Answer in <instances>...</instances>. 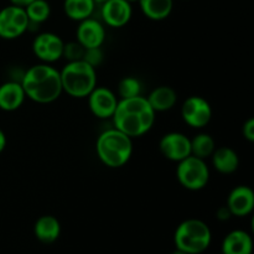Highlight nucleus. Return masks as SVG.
Wrapping results in <instances>:
<instances>
[{"mask_svg": "<svg viewBox=\"0 0 254 254\" xmlns=\"http://www.w3.org/2000/svg\"><path fill=\"white\" fill-rule=\"evenodd\" d=\"M159 150L168 160L179 163L191 155L190 138L180 131H170L161 136Z\"/></svg>", "mask_w": 254, "mask_h": 254, "instance_id": "10", "label": "nucleus"}, {"mask_svg": "<svg viewBox=\"0 0 254 254\" xmlns=\"http://www.w3.org/2000/svg\"><path fill=\"white\" fill-rule=\"evenodd\" d=\"M103 52H102L101 47H94V49L84 50V55L82 60L88 64H91L92 67L97 68L103 62Z\"/></svg>", "mask_w": 254, "mask_h": 254, "instance_id": "26", "label": "nucleus"}, {"mask_svg": "<svg viewBox=\"0 0 254 254\" xmlns=\"http://www.w3.org/2000/svg\"><path fill=\"white\" fill-rule=\"evenodd\" d=\"M6 143H7L6 135H5L4 131L0 129V153H2V151H4V149L6 148Z\"/></svg>", "mask_w": 254, "mask_h": 254, "instance_id": "30", "label": "nucleus"}, {"mask_svg": "<svg viewBox=\"0 0 254 254\" xmlns=\"http://www.w3.org/2000/svg\"><path fill=\"white\" fill-rule=\"evenodd\" d=\"M104 1H107V0H94V2H96V4H99V5H101L102 2H104Z\"/></svg>", "mask_w": 254, "mask_h": 254, "instance_id": "32", "label": "nucleus"}, {"mask_svg": "<svg viewBox=\"0 0 254 254\" xmlns=\"http://www.w3.org/2000/svg\"><path fill=\"white\" fill-rule=\"evenodd\" d=\"M25 92L17 81H7L0 84V109L5 112L17 111L25 102Z\"/></svg>", "mask_w": 254, "mask_h": 254, "instance_id": "15", "label": "nucleus"}, {"mask_svg": "<svg viewBox=\"0 0 254 254\" xmlns=\"http://www.w3.org/2000/svg\"><path fill=\"white\" fill-rule=\"evenodd\" d=\"M84 47L82 46L79 42L71 41L64 44V52H62V57L67 60V62H73V61H81L83 59L84 55Z\"/></svg>", "mask_w": 254, "mask_h": 254, "instance_id": "25", "label": "nucleus"}, {"mask_svg": "<svg viewBox=\"0 0 254 254\" xmlns=\"http://www.w3.org/2000/svg\"><path fill=\"white\" fill-rule=\"evenodd\" d=\"M191 155L202 160L211 158L216 149V141L208 133H198L190 139Z\"/></svg>", "mask_w": 254, "mask_h": 254, "instance_id": "22", "label": "nucleus"}, {"mask_svg": "<svg viewBox=\"0 0 254 254\" xmlns=\"http://www.w3.org/2000/svg\"><path fill=\"white\" fill-rule=\"evenodd\" d=\"M252 237L242 230L230 232L222 242V254H252Z\"/></svg>", "mask_w": 254, "mask_h": 254, "instance_id": "17", "label": "nucleus"}, {"mask_svg": "<svg viewBox=\"0 0 254 254\" xmlns=\"http://www.w3.org/2000/svg\"><path fill=\"white\" fill-rule=\"evenodd\" d=\"M94 0H64V11L72 21H82L92 17L96 10Z\"/></svg>", "mask_w": 254, "mask_h": 254, "instance_id": "21", "label": "nucleus"}, {"mask_svg": "<svg viewBox=\"0 0 254 254\" xmlns=\"http://www.w3.org/2000/svg\"><path fill=\"white\" fill-rule=\"evenodd\" d=\"M118 96L119 99L133 98V97L141 96L140 81L133 76L122 78L118 83Z\"/></svg>", "mask_w": 254, "mask_h": 254, "instance_id": "24", "label": "nucleus"}, {"mask_svg": "<svg viewBox=\"0 0 254 254\" xmlns=\"http://www.w3.org/2000/svg\"><path fill=\"white\" fill-rule=\"evenodd\" d=\"M211 161L217 173L222 175H231L236 173L240 166L238 154L230 146H221L216 148L211 155Z\"/></svg>", "mask_w": 254, "mask_h": 254, "instance_id": "16", "label": "nucleus"}, {"mask_svg": "<svg viewBox=\"0 0 254 254\" xmlns=\"http://www.w3.org/2000/svg\"><path fill=\"white\" fill-rule=\"evenodd\" d=\"M24 9L26 11L30 25L42 24L47 21L51 15V6L47 0H34Z\"/></svg>", "mask_w": 254, "mask_h": 254, "instance_id": "23", "label": "nucleus"}, {"mask_svg": "<svg viewBox=\"0 0 254 254\" xmlns=\"http://www.w3.org/2000/svg\"><path fill=\"white\" fill-rule=\"evenodd\" d=\"M133 7L126 0H107L101 4V17L104 24L113 29L126 26L131 19Z\"/></svg>", "mask_w": 254, "mask_h": 254, "instance_id": "12", "label": "nucleus"}, {"mask_svg": "<svg viewBox=\"0 0 254 254\" xmlns=\"http://www.w3.org/2000/svg\"><path fill=\"white\" fill-rule=\"evenodd\" d=\"M91 113L99 119H109L113 117L118 106V97L108 87H98L87 96Z\"/></svg>", "mask_w": 254, "mask_h": 254, "instance_id": "11", "label": "nucleus"}, {"mask_svg": "<svg viewBox=\"0 0 254 254\" xmlns=\"http://www.w3.org/2000/svg\"><path fill=\"white\" fill-rule=\"evenodd\" d=\"M228 210L236 217H246L254 208V192L250 186L240 185L232 189L227 197Z\"/></svg>", "mask_w": 254, "mask_h": 254, "instance_id": "14", "label": "nucleus"}, {"mask_svg": "<svg viewBox=\"0 0 254 254\" xmlns=\"http://www.w3.org/2000/svg\"><path fill=\"white\" fill-rule=\"evenodd\" d=\"M29 30V19L24 7L7 5L0 10V37L15 40Z\"/></svg>", "mask_w": 254, "mask_h": 254, "instance_id": "7", "label": "nucleus"}, {"mask_svg": "<svg viewBox=\"0 0 254 254\" xmlns=\"http://www.w3.org/2000/svg\"><path fill=\"white\" fill-rule=\"evenodd\" d=\"M62 92L73 98H87L97 86L96 68L81 61L67 62L60 71Z\"/></svg>", "mask_w": 254, "mask_h": 254, "instance_id": "4", "label": "nucleus"}, {"mask_svg": "<svg viewBox=\"0 0 254 254\" xmlns=\"http://www.w3.org/2000/svg\"><path fill=\"white\" fill-rule=\"evenodd\" d=\"M138 4L144 16L153 21L168 19L174 9V0H138Z\"/></svg>", "mask_w": 254, "mask_h": 254, "instance_id": "20", "label": "nucleus"}, {"mask_svg": "<svg viewBox=\"0 0 254 254\" xmlns=\"http://www.w3.org/2000/svg\"><path fill=\"white\" fill-rule=\"evenodd\" d=\"M126 1L130 2V4H133V2H138V0H126Z\"/></svg>", "mask_w": 254, "mask_h": 254, "instance_id": "33", "label": "nucleus"}, {"mask_svg": "<svg viewBox=\"0 0 254 254\" xmlns=\"http://www.w3.org/2000/svg\"><path fill=\"white\" fill-rule=\"evenodd\" d=\"M170 254H186L185 252H183V251H179V250H176V251H174L173 253H170Z\"/></svg>", "mask_w": 254, "mask_h": 254, "instance_id": "31", "label": "nucleus"}, {"mask_svg": "<svg viewBox=\"0 0 254 254\" xmlns=\"http://www.w3.org/2000/svg\"><path fill=\"white\" fill-rule=\"evenodd\" d=\"M34 233L42 243H54L61 233V225L59 220L51 215H45L37 218L34 226Z\"/></svg>", "mask_w": 254, "mask_h": 254, "instance_id": "19", "label": "nucleus"}, {"mask_svg": "<svg viewBox=\"0 0 254 254\" xmlns=\"http://www.w3.org/2000/svg\"><path fill=\"white\" fill-rule=\"evenodd\" d=\"M11 5H16L20 7H26L30 2H32L34 0H9Z\"/></svg>", "mask_w": 254, "mask_h": 254, "instance_id": "29", "label": "nucleus"}, {"mask_svg": "<svg viewBox=\"0 0 254 254\" xmlns=\"http://www.w3.org/2000/svg\"><path fill=\"white\" fill-rule=\"evenodd\" d=\"M232 217V213H231V211L228 210L227 206H223V207L218 208L217 211V218L220 221H228L230 218Z\"/></svg>", "mask_w": 254, "mask_h": 254, "instance_id": "28", "label": "nucleus"}, {"mask_svg": "<svg viewBox=\"0 0 254 254\" xmlns=\"http://www.w3.org/2000/svg\"><path fill=\"white\" fill-rule=\"evenodd\" d=\"M26 98L39 104H49L59 99L62 93L60 71L49 64L29 67L20 79Z\"/></svg>", "mask_w": 254, "mask_h": 254, "instance_id": "2", "label": "nucleus"}, {"mask_svg": "<svg viewBox=\"0 0 254 254\" xmlns=\"http://www.w3.org/2000/svg\"><path fill=\"white\" fill-rule=\"evenodd\" d=\"M76 41L84 49L102 47L106 41V27L99 20L88 17L78 22L76 30Z\"/></svg>", "mask_w": 254, "mask_h": 254, "instance_id": "13", "label": "nucleus"}, {"mask_svg": "<svg viewBox=\"0 0 254 254\" xmlns=\"http://www.w3.org/2000/svg\"><path fill=\"white\" fill-rule=\"evenodd\" d=\"M181 117L190 128L202 129L212 118V107L202 97L190 96L183 103Z\"/></svg>", "mask_w": 254, "mask_h": 254, "instance_id": "8", "label": "nucleus"}, {"mask_svg": "<svg viewBox=\"0 0 254 254\" xmlns=\"http://www.w3.org/2000/svg\"><path fill=\"white\" fill-rule=\"evenodd\" d=\"M145 98L155 113L168 112L175 107L178 102V93L169 86H159L154 88Z\"/></svg>", "mask_w": 254, "mask_h": 254, "instance_id": "18", "label": "nucleus"}, {"mask_svg": "<svg viewBox=\"0 0 254 254\" xmlns=\"http://www.w3.org/2000/svg\"><path fill=\"white\" fill-rule=\"evenodd\" d=\"M242 134L245 136L246 140H248L250 143L254 141V119L248 118L247 121L243 123L242 127Z\"/></svg>", "mask_w": 254, "mask_h": 254, "instance_id": "27", "label": "nucleus"}, {"mask_svg": "<svg viewBox=\"0 0 254 254\" xmlns=\"http://www.w3.org/2000/svg\"><path fill=\"white\" fill-rule=\"evenodd\" d=\"M114 128L123 131L131 139L143 136L155 123V112L148 103L145 97L119 99L113 117Z\"/></svg>", "mask_w": 254, "mask_h": 254, "instance_id": "1", "label": "nucleus"}, {"mask_svg": "<svg viewBox=\"0 0 254 254\" xmlns=\"http://www.w3.org/2000/svg\"><path fill=\"white\" fill-rule=\"evenodd\" d=\"M64 42L54 32H41L34 39L31 45L32 52L42 64H54L62 59Z\"/></svg>", "mask_w": 254, "mask_h": 254, "instance_id": "9", "label": "nucleus"}, {"mask_svg": "<svg viewBox=\"0 0 254 254\" xmlns=\"http://www.w3.org/2000/svg\"><path fill=\"white\" fill-rule=\"evenodd\" d=\"M96 153L103 165L119 169L133 155V139L117 128L107 129L97 138Z\"/></svg>", "mask_w": 254, "mask_h": 254, "instance_id": "3", "label": "nucleus"}, {"mask_svg": "<svg viewBox=\"0 0 254 254\" xmlns=\"http://www.w3.org/2000/svg\"><path fill=\"white\" fill-rule=\"evenodd\" d=\"M211 230L203 221L189 218L178 226L174 235L176 250L186 254L205 252L211 243Z\"/></svg>", "mask_w": 254, "mask_h": 254, "instance_id": "5", "label": "nucleus"}, {"mask_svg": "<svg viewBox=\"0 0 254 254\" xmlns=\"http://www.w3.org/2000/svg\"><path fill=\"white\" fill-rule=\"evenodd\" d=\"M176 178L179 184L186 190L200 191L207 186L210 180V169L206 160L190 155L178 163Z\"/></svg>", "mask_w": 254, "mask_h": 254, "instance_id": "6", "label": "nucleus"}]
</instances>
